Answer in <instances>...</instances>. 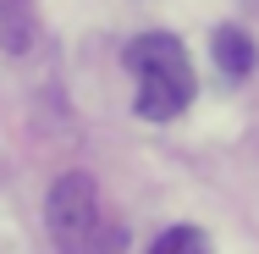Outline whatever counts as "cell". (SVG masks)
Returning a JSON list of instances; mask_svg holds the SVG:
<instances>
[{
  "mask_svg": "<svg viewBox=\"0 0 259 254\" xmlns=\"http://www.w3.org/2000/svg\"><path fill=\"white\" fill-rule=\"evenodd\" d=\"M149 254H215V249H209V238L199 227H171L149 243Z\"/></svg>",
  "mask_w": 259,
  "mask_h": 254,
  "instance_id": "5b68a950",
  "label": "cell"
},
{
  "mask_svg": "<svg viewBox=\"0 0 259 254\" xmlns=\"http://www.w3.org/2000/svg\"><path fill=\"white\" fill-rule=\"evenodd\" d=\"M45 227L61 254H127V227L105 204L100 183L89 171L55 177L50 199H45Z\"/></svg>",
  "mask_w": 259,
  "mask_h": 254,
  "instance_id": "6da1fadb",
  "label": "cell"
},
{
  "mask_svg": "<svg viewBox=\"0 0 259 254\" xmlns=\"http://www.w3.org/2000/svg\"><path fill=\"white\" fill-rule=\"evenodd\" d=\"M127 72H133V111L144 122H171L193 100V66L177 33H138L127 45Z\"/></svg>",
  "mask_w": 259,
  "mask_h": 254,
  "instance_id": "7a4b0ae2",
  "label": "cell"
},
{
  "mask_svg": "<svg viewBox=\"0 0 259 254\" xmlns=\"http://www.w3.org/2000/svg\"><path fill=\"white\" fill-rule=\"evenodd\" d=\"M39 39V6L33 0H0V50L28 55Z\"/></svg>",
  "mask_w": 259,
  "mask_h": 254,
  "instance_id": "3957f363",
  "label": "cell"
},
{
  "mask_svg": "<svg viewBox=\"0 0 259 254\" xmlns=\"http://www.w3.org/2000/svg\"><path fill=\"white\" fill-rule=\"evenodd\" d=\"M215 66H221V78H226V83H243V78L259 66L254 39H248L243 28H221V33H215Z\"/></svg>",
  "mask_w": 259,
  "mask_h": 254,
  "instance_id": "277c9868",
  "label": "cell"
}]
</instances>
